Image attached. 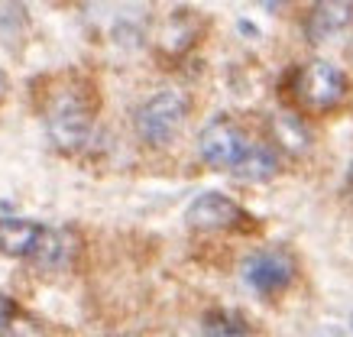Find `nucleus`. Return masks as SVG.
<instances>
[{
  "mask_svg": "<svg viewBox=\"0 0 353 337\" xmlns=\"http://www.w3.org/2000/svg\"><path fill=\"white\" fill-rule=\"evenodd\" d=\"M94 91L85 81H65L46 104V133L59 152L85 150L94 133Z\"/></svg>",
  "mask_w": 353,
  "mask_h": 337,
  "instance_id": "f257e3e1",
  "label": "nucleus"
},
{
  "mask_svg": "<svg viewBox=\"0 0 353 337\" xmlns=\"http://www.w3.org/2000/svg\"><path fill=\"white\" fill-rule=\"evenodd\" d=\"M292 94L308 104L311 110H337L343 101L350 98V78L343 75V68L324 62V59H311L305 65H295L289 72Z\"/></svg>",
  "mask_w": 353,
  "mask_h": 337,
  "instance_id": "f03ea898",
  "label": "nucleus"
},
{
  "mask_svg": "<svg viewBox=\"0 0 353 337\" xmlns=\"http://www.w3.org/2000/svg\"><path fill=\"white\" fill-rule=\"evenodd\" d=\"M188 98L182 91H156L152 98H146L137 110V133L143 143L150 146H169L179 133H182L185 120H188Z\"/></svg>",
  "mask_w": 353,
  "mask_h": 337,
  "instance_id": "7ed1b4c3",
  "label": "nucleus"
},
{
  "mask_svg": "<svg viewBox=\"0 0 353 337\" xmlns=\"http://www.w3.org/2000/svg\"><path fill=\"white\" fill-rule=\"evenodd\" d=\"M295 276H299L295 256L289 250H279V247L256 250L243 260V283L256 295H266V298L282 295L295 283Z\"/></svg>",
  "mask_w": 353,
  "mask_h": 337,
  "instance_id": "20e7f679",
  "label": "nucleus"
},
{
  "mask_svg": "<svg viewBox=\"0 0 353 337\" xmlns=\"http://www.w3.org/2000/svg\"><path fill=\"white\" fill-rule=\"evenodd\" d=\"M185 224L192 230H211V234H217V230H250L256 221H253V214L246 207H240L224 192H204V195H198L188 205Z\"/></svg>",
  "mask_w": 353,
  "mask_h": 337,
  "instance_id": "39448f33",
  "label": "nucleus"
},
{
  "mask_svg": "<svg viewBox=\"0 0 353 337\" xmlns=\"http://www.w3.org/2000/svg\"><path fill=\"white\" fill-rule=\"evenodd\" d=\"M246 146H250V140H246L243 127H236L230 117H214L198 133V156H201L211 169L230 172V169L243 159Z\"/></svg>",
  "mask_w": 353,
  "mask_h": 337,
  "instance_id": "423d86ee",
  "label": "nucleus"
},
{
  "mask_svg": "<svg viewBox=\"0 0 353 337\" xmlns=\"http://www.w3.org/2000/svg\"><path fill=\"white\" fill-rule=\"evenodd\" d=\"M305 39L308 43H331L341 33H347L353 26V3L347 0H324V3H314L305 17Z\"/></svg>",
  "mask_w": 353,
  "mask_h": 337,
  "instance_id": "0eeeda50",
  "label": "nucleus"
},
{
  "mask_svg": "<svg viewBox=\"0 0 353 337\" xmlns=\"http://www.w3.org/2000/svg\"><path fill=\"white\" fill-rule=\"evenodd\" d=\"M279 172H282V156H279L269 143H250V146H246V152H243V159L230 169V175H234V178L250 182V185L272 182Z\"/></svg>",
  "mask_w": 353,
  "mask_h": 337,
  "instance_id": "6e6552de",
  "label": "nucleus"
},
{
  "mask_svg": "<svg viewBox=\"0 0 353 337\" xmlns=\"http://www.w3.org/2000/svg\"><path fill=\"white\" fill-rule=\"evenodd\" d=\"M269 133H272V150L276 152H289V156H308L311 143V127L295 114V110H279L276 117L269 120Z\"/></svg>",
  "mask_w": 353,
  "mask_h": 337,
  "instance_id": "1a4fd4ad",
  "label": "nucleus"
},
{
  "mask_svg": "<svg viewBox=\"0 0 353 337\" xmlns=\"http://www.w3.org/2000/svg\"><path fill=\"white\" fill-rule=\"evenodd\" d=\"M46 224L26 218H0V253L3 256H32Z\"/></svg>",
  "mask_w": 353,
  "mask_h": 337,
  "instance_id": "9d476101",
  "label": "nucleus"
},
{
  "mask_svg": "<svg viewBox=\"0 0 353 337\" xmlns=\"http://www.w3.org/2000/svg\"><path fill=\"white\" fill-rule=\"evenodd\" d=\"M78 253V237L68 227H46L39 237V247L32 253V260L46 269H65L72 256Z\"/></svg>",
  "mask_w": 353,
  "mask_h": 337,
  "instance_id": "9b49d317",
  "label": "nucleus"
},
{
  "mask_svg": "<svg viewBox=\"0 0 353 337\" xmlns=\"http://www.w3.org/2000/svg\"><path fill=\"white\" fill-rule=\"evenodd\" d=\"M204 337H259V331L240 312L214 308L204 315Z\"/></svg>",
  "mask_w": 353,
  "mask_h": 337,
  "instance_id": "f8f14e48",
  "label": "nucleus"
},
{
  "mask_svg": "<svg viewBox=\"0 0 353 337\" xmlns=\"http://www.w3.org/2000/svg\"><path fill=\"white\" fill-rule=\"evenodd\" d=\"M0 337H46V331H43V325H39L36 318L20 315V312H17V318L3 327V334Z\"/></svg>",
  "mask_w": 353,
  "mask_h": 337,
  "instance_id": "ddd939ff",
  "label": "nucleus"
},
{
  "mask_svg": "<svg viewBox=\"0 0 353 337\" xmlns=\"http://www.w3.org/2000/svg\"><path fill=\"white\" fill-rule=\"evenodd\" d=\"M17 312H20V308H17V302H13L10 295L0 292V334H3V327H7L13 318H17Z\"/></svg>",
  "mask_w": 353,
  "mask_h": 337,
  "instance_id": "4468645a",
  "label": "nucleus"
},
{
  "mask_svg": "<svg viewBox=\"0 0 353 337\" xmlns=\"http://www.w3.org/2000/svg\"><path fill=\"white\" fill-rule=\"evenodd\" d=\"M343 185H347V195L353 198V159H350V165H347V175H343Z\"/></svg>",
  "mask_w": 353,
  "mask_h": 337,
  "instance_id": "2eb2a0df",
  "label": "nucleus"
},
{
  "mask_svg": "<svg viewBox=\"0 0 353 337\" xmlns=\"http://www.w3.org/2000/svg\"><path fill=\"white\" fill-rule=\"evenodd\" d=\"M7 88H10V81H7V75H3V72H0V101L7 98Z\"/></svg>",
  "mask_w": 353,
  "mask_h": 337,
  "instance_id": "dca6fc26",
  "label": "nucleus"
},
{
  "mask_svg": "<svg viewBox=\"0 0 353 337\" xmlns=\"http://www.w3.org/2000/svg\"><path fill=\"white\" fill-rule=\"evenodd\" d=\"M347 52H350V55H353V39H350V49H347Z\"/></svg>",
  "mask_w": 353,
  "mask_h": 337,
  "instance_id": "f3484780",
  "label": "nucleus"
},
{
  "mask_svg": "<svg viewBox=\"0 0 353 337\" xmlns=\"http://www.w3.org/2000/svg\"><path fill=\"white\" fill-rule=\"evenodd\" d=\"M350 327H353V318H350Z\"/></svg>",
  "mask_w": 353,
  "mask_h": 337,
  "instance_id": "a211bd4d",
  "label": "nucleus"
}]
</instances>
